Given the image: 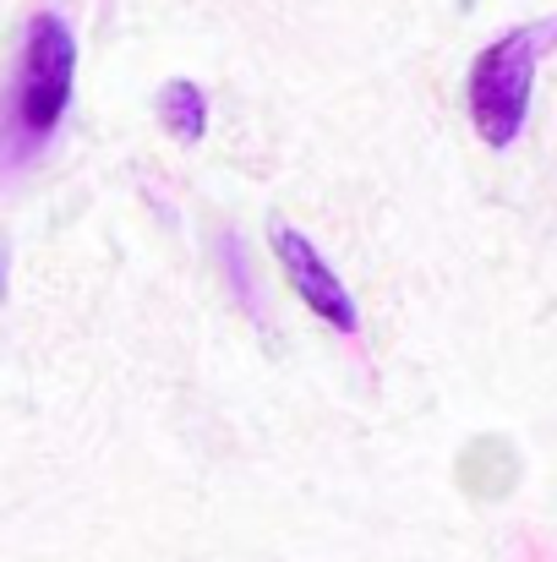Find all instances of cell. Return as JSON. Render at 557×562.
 <instances>
[{"mask_svg": "<svg viewBox=\"0 0 557 562\" xmlns=\"http://www.w3.org/2000/svg\"><path fill=\"white\" fill-rule=\"evenodd\" d=\"M71 82H77V38H71L60 11H38L27 22L16 77H11V93L0 110V148L11 159L38 154L60 132L66 104H71Z\"/></svg>", "mask_w": 557, "mask_h": 562, "instance_id": "obj_1", "label": "cell"}, {"mask_svg": "<svg viewBox=\"0 0 557 562\" xmlns=\"http://www.w3.org/2000/svg\"><path fill=\"white\" fill-rule=\"evenodd\" d=\"M557 49V16L542 22H520L503 38H492L476 60H470V82H465V104L470 121L481 132L487 148H514L531 115V88H536V66Z\"/></svg>", "mask_w": 557, "mask_h": 562, "instance_id": "obj_2", "label": "cell"}, {"mask_svg": "<svg viewBox=\"0 0 557 562\" xmlns=\"http://www.w3.org/2000/svg\"><path fill=\"white\" fill-rule=\"evenodd\" d=\"M268 246H274V257H279V268H285V279L296 284V295H301V306H312L328 328H339V334H356L361 328V312H356V301H350V290H345V279L323 262V251L296 229V224H285V218H274V229H268Z\"/></svg>", "mask_w": 557, "mask_h": 562, "instance_id": "obj_3", "label": "cell"}, {"mask_svg": "<svg viewBox=\"0 0 557 562\" xmlns=\"http://www.w3.org/2000/svg\"><path fill=\"white\" fill-rule=\"evenodd\" d=\"M159 121L181 137V143H202V132H208V93L197 88V82H186V77H170L165 88H159Z\"/></svg>", "mask_w": 557, "mask_h": 562, "instance_id": "obj_4", "label": "cell"}]
</instances>
